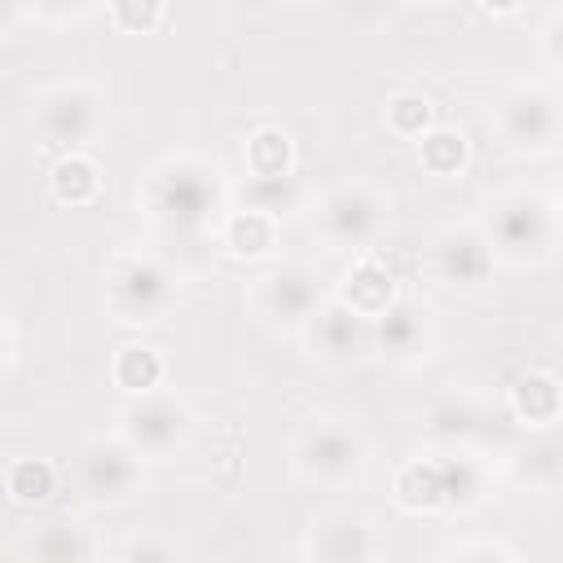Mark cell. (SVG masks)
<instances>
[{
	"label": "cell",
	"mask_w": 563,
	"mask_h": 563,
	"mask_svg": "<svg viewBox=\"0 0 563 563\" xmlns=\"http://www.w3.org/2000/svg\"><path fill=\"white\" fill-rule=\"evenodd\" d=\"M286 154H290V145H286L282 132H260L251 141V167H255V176H286Z\"/></svg>",
	"instance_id": "16"
},
{
	"label": "cell",
	"mask_w": 563,
	"mask_h": 563,
	"mask_svg": "<svg viewBox=\"0 0 563 563\" xmlns=\"http://www.w3.org/2000/svg\"><path fill=\"white\" fill-rule=\"evenodd\" d=\"M229 242L233 251H246V255H260L273 246V216L251 207V211H238L233 224H229Z\"/></svg>",
	"instance_id": "11"
},
{
	"label": "cell",
	"mask_w": 563,
	"mask_h": 563,
	"mask_svg": "<svg viewBox=\"0 0 563 563\" xmlns=\"http://www.w3.org/2000/svg\"><path fill=\"white\" fill-rule=\"evenodd\" d=\"M268 303H273V312H282V317H303L308 303H312V286H308V277H303L299 268L268 277Z\"/></svg>",
	"instance_id": "12"
},
{
	"label": "cell",
	"mask_w": 563,
	"mask_h": 563,
	"mask_svg": "<svg viewBox=\"0 0 563 563\" xmlns=\"http://www.w3.org/2000/svg\"><path fill=\"white\" fill-rule=\"evenodd\" d=\"M110 299L123 321H154V312H163V303L172 299V282L154 260H128L110 277Z\"/></svg>",
	"instance_id": "1"
},
{
	"label": "cell",
	"mask_w": 563,
	"mask_h": 563,
	"mask_svg": "<svg viewBox=\"0 0 563 563\" xmlns=\"http://www.w3.org/2000/svg\"><path fill=\"white\" fill-rule=\"evenodd\" d=\"M158 374H163V361L150 347H123V356L114 365V378L132 391H150L158 383Z\"/></svg>",
	"instance_id": "14"
},
{
	"label": "cell",
	"mask_w": 563,
	"mask_h": 563,
	"mask_svg": "<svg viewBox=\"0 0 563 563\" xmlns=\"http://www.w3.org/2000/svg\"><path fill=\"white\" fill-rule=\"evenodd\" d=\"M400 501L409 510H431L440 501H449V488H444V466H409L400 475Z\"/></svg>",
	"instance_id": "9"
},
{
	"label": "cell",
	"mask_w": 563,
	"mask_h": 563,
	"mask_svg": "<svg viewBox=\"0 0 563 563\" xmlns=\"http://www.w3.org/2000/svg\"><path fill=\"white\" fill-rule=\"evenodd\" d=\"M9 493L18 501H44L53 493V466L48 462H13L9 466Z\"/></svg>",
	"instance_id": "15"
},
{
	"label": "cell",
	"mask_w": 563,
	"mask_h": 563,
	"mask_svg": "<svg viewBox=\"0 0 563 563\" xmlns=\"http://www.w3.org/2000/svg\"><path fill=\"white\" fill-rule=\"evenodd\" d=\"M347 282H352V286H347V303H352L356 312H383V303H387V295H391V277H387L378 264L365 260Z\"/></svg>",
	"instance_id": "10"
},
{
	"label": "cell",
	"mask_w": 563,
	"mask_h": 563,
	"mask_svg": "<svg viewBox=\"0 0 563 563\" xmlns=\"http://www.w3.org/2000/svg\"><path fill=\"white\" fill-rule=\"evenodd\" d=\"M405 312H387L383 317V343H391V347H405V339L413 334V321H400Z\"/></svg>",
	"instance_id": "20"
},
{
	"label": "cell",
	"mask_w": 563,
	"mask_h": 563,
	"mask_svg": "<svg viewBox=\"0 0 563 563\" xmlns=\"http://www.w3.org/2000/svg\"><path fill=\"white\" fill-rule=\"evenodd\" d=\"M92 97L84 92V88H57L44 106H40V123H44V132L53 136V141H62V145H75V141H84L88 132H92Z\"/></svg>",
	"instance_id": "5"
},
{
	"label": "cell",
	"mask_w": 563,
	"mask_h": 563,
	"mask_svg": "<svg viewBox=\"0 0 563 563\" xmlns=\"http://www.w3.org/2000/svg\"><path fill=\"white\" fill-rule=\"evenodd\" d=\"M497 9H515V0H497Z\"/></svg>",
	"instance_id": "22"
},
{
	"label": "cell",
	"mask_w": 563,
	"mask_h": 563,
	"mask_svg": "<svg viewBox=\"0 0 563 563\" xmlns=\"http://www.w3.org/2000/svg\"><path fill=\"white\" fill-rule=\"evenodd\" d=\"M550 48L563 57V18H559V22H554V31H550Z\"/></svg>",
	"instance_id": "21"
},
{
	"label": "cell",
	"mask_w": 563,
	"mask_h": 563,
	"mask_svg": "<svg viewBox=\"0 0 563 563\" xmlns=\"http://www.w3.org/2000/svg\"><path fill=\"white\" fill-rule=\"evenodd\" d=\"M378 220V207L374 198H365L361 189H343L325 202V229L339 238V242H361Z\"/></svg>",
	"instance_id": "7"
},
{
	"label": "cell",
	"mask_w": 563,
	"mask_h": 563,
	"mask_svg": "<svg viewBox=\"0 0 563 563\" xmlns=\"http://www.w3.org/2000/svg\"><path fill=\"white\" fill-rule=\"evenodd\" d=\"M158 9L163 0H114V22L128 31H145L158 22Z\"/></svg>",
	"instance_id": "19"
},
{
	"label": "cell",
	"mask_w": 563,
	"mask_h": 563,
	"mask_svg": "<svg viewBox=\"0 0 563 563\" xmlns=\"http://www.w3.org/2000/svg\"><path fill=\"white\" fill-rule=\"evenodd\" d=\"M84 466H88V488H92V497H119V493L132 484V466H128V457L114 453V449H92Z\"/></svg>",
	"instance_id": "8"
},
{
	"label": "cell",
	"mask_w": 563,
	"mask_h": 563,
	"mask_svg": "<svg viewBox=\"0 0 563 563\" xmlns=\"http://www.w3.org/2000/svg\"><path fill=\"white\" fill-rule=\"evenodd\" d=\"M554 123H559L554 101L545 92H537V88H519L501 106V128H506V136L515 145H545L554 136Z\"/></svg>",
	"instance_id": "3"
},
{
	"label": "cell",
	"mask_w": 563,
	"mask_h": 563,
	"mask_svg": "<svg viewBox=\"0 0 563 563\" xmlns=\"http://www.w3.org/2000/svg\"><path fill=\"white\" fill-rule=\"evenodd\" d=\"M356 462H361V444L339 427L308 431V440L299 444V466L317 479H343L356 471Z\"/></svg>",
	"instance_id": "4"
},
{
	"label": "cell",
	"mask_w": 563,
	"mask_h": 563,
	"mask_svg": "<svg viewBox=\"0 0 563 563\" xmlns=\"http://www.w3.org/2000/svg\"><path fill=\"white\" fill-rule=\"evenodd\" d=\"M387 119H391V128H396V132L413 136V132H422V128H427L431 110H427V101H422V97H396V101H391V110H387Z\"/></svg>",
	"instance_id": "18"
},
{
	"label": "cell",
	"mask_w": 563,
	"mask_h": 563,
	"mask_svg": "<svg viewBox=\"0 0 563 563\" xmlns=\"http://www.w3.org/2000/svg\"><path fill=\"white\" fill-rule=\"evenodd\" d=\"M128 431L136 449H167L185 431V409L172 396H150L128 413Z\"/></svg>",
	"instance_id": "6"
},
{
	"label": "cell",
	"mask_w": 563,
	"mask_h": 563,
	"mask_svg": "<svg viewBox=\"0 0 563 563\" xmlns=\"http://www.w3.org/2000/svg\"><path fill=\"white\" fill-rule=\"evenodd\" d=\"M53 189L62 202H88L97 194V167L88 158H66L53 172Z\"/></svg>",
	"instance_id": "13"
},
{
	"label": "cell",
	"mask_w": 563,
	"mask_h": 563,
	"mask_svg": "<svg viewBox=\"0 0 563 563\" xmlns=\"http://www.w3.org/2000/svg\"><path fill=\"white\" fill-rule=\"evenodd\" d=\"M422 163H427L431 172H453V167L462 163V136H453V132L427 136V141H422Z\"/></svg>",
	"instance_id": "17"
},
{
	"label": "cell",
	"mask_w": 563,
	"mask_h": 563,
	"mask_svg": "<svg viewBox=\"0 0 563 563\" xmlns=\"http://www.w3.org/2000/svg\"><path fill=\"white\" fill-rule=\"evenodd\" d=\"M207 202H211V189L194 172H176V176H158L154 180V216L167 220L172 229L198 224L207 216Z\"/></svg>",
	"instance_id": "2"
}]
</instances>
